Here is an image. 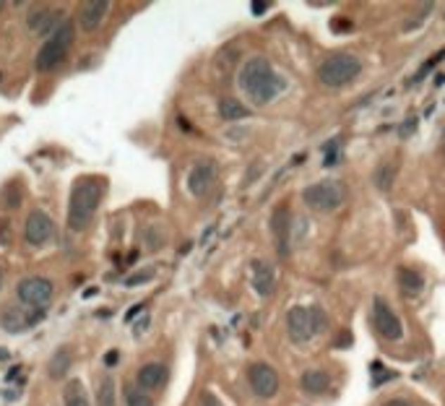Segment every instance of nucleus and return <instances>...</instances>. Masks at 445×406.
<instances>
[{
	"mask_svg": "<svg viewBox=\"0 0 445 406\" xmlns=\"http://www.w3.org/2000/svg\"><path fill=\"white\" fill-rule=\"evenodd\" d=\"M240 87L256 104H268L282 94L287 84L265 58H250L240 70Z\"/></svg>",
	"mask_w": 445,
	"mask_h": 406,
	"instance_id": "obj_1",
	"label": "nucleus"
},
{
	"mask_svg": "<svg viewBox=\"0 0 445 406\" xmlns=\"http://www.w3.org/2000/svg\"><path fill=\"white\" fill-rule=\"evenodd\" d=\"M104 196V180L102 177H78L73 182L68 201V227L73 232H81L92 219L96 208L102 203Z\"/></svg>",
	"mask_w": 445,
	"mask_h": 406,
	"instance_id": "obj_2",
	"label": "nucleus"
},
{
	"mask_svg": "<svg viewBox=\"0 0 445 406\" xmlns=\"http://www.w3.org/2000/svg\"><path fill=\"white\" fill-rule=\"evenodd\" d=\"M325 329H328V315L320 305H310V307L297 305L287 312V331L294 344H308L310 338Z\"/></svg>",
	"mask_w": 445,
	"mask_h": 406,
	"instance_id": "obj_3",
	"label": "nucleus"
},
{
	"mask_svg": "<svg viewBox=\"0 0 445 406\" xmlns=\"http://www.w3.org/2000/svg\"><path fill=\"white\" fill-rule=\"evenodd\" d=\"M362 73V61L351 52H336L318 65V78L328 89H341Z\"/></svg>",
	"mask_w": 445,
	"mask_h": 406,
	"instance_id": "obj_4",
	"label": "nucleus"
},
{
	"mask_svg": "<svg viewBox=\"0 0 445 406\" xmlns=\"http://www.w3.org/2000/svg\"><path fill=\"white\" fill-rule=\"evenodd\" d=\"M73 37H76V29H73V24L65 18V21L55 29V34L47 37L44 44L39 47V52H37V68L39 70L58 68V65L65 61V55H68L70 44H73Z\"/></svg>",
	"mask_w": 445,
	"mask_h": 406,
	"instance_id": "obj_5",
	"label": "nucleus"
},
{
	"mask_svg": "<svg viewBox=\"0 0 445 406\" xmlns=\"http://www.w3.org/2000/svg\"><path fill=\"white\" fill-rule=\"evenodd\" d=\"M344 198H346V191H344L341 182L336 180L313 182L302 191V201L315 211H336L344 203Z\"/></svg>",
	"mask_w": 445,
	"mask_h": 406,
	"instance_id": "obj_6",
	"label": "nucleus"
},
{
	"mask_svg": "<svg viewBox=\"0 0 445 406\" xmlns=\"http://www.w3.org/2000/svg\"><path fill=\"white\" fill-rule=\"evenodd\" d=\"M52 292H55V286H52L50 279H44V277H29L16 286L18 300L24 305H32L35 310H42L44 305L50 303Z\"/></svg>",
	"mask_w": 445,
	"mask_h": 406,
	"instance_id": "obj_7",
	"label": "nucleus"
},
{
	"mask_svg": "<svg viewBox=\"0 0 445 406\" xmlns=\"http://www.w3.org/2000/svg\"><path fill=\"white\" fill-rule=\"evenodd\" d=\"M248 381L253 393L261 398H274L276 391H279V375L271 364L265 362H256L248 367Z\"/></svg>",
	"mask_w": 445,
	"mask_h": 406,
	"instance_id": "obj_8",
	"label": "nucleus"
},
{
	"mask_svg": "<svg viewBox=\"0 0 445 406\" xmlns=\"http://www.w3.org/2000/svg\"><path fill=\"white\" fill-rule=\"evenodd\" d=\"M372 315H375V329H377V334H380L383 338H388V341H399V338L403 336L401 320H399V315H396V312L388 307V303H385L383 297H375V307H372Z\"/></svg>",
	"mask_w": 445,
	"mask_h": 406,
	"instance_id": "obj_9",
	"label": "nucleus"
},
{
	"mask_svg": "<svg viewBox=\"0 0 445 406\" xmlns=\"http://www.w3.org/2000/svg\"><path fill=\"white\" fill-rule=\"evenodd\" d=\"M44 310H26V307H18V305H8L3 315H0V323L8 334H21V331L32 329L37 320H42Z\"/></svg>",
	"mask_w": 445,
	"mask_h": 406,
	"instance_id": "obj_10",
	"label": "nucleus"
},
{
	"mask_svg": "<svg viewBox=\"0 0 445 406\" xmlns=\"http://www.w3.org/2000/svg\"><path fill=\"white\" fill-rule=\"evenodd\" d=\"M24 237L29 245H44V242L52 237V219L44 214L42 208H35L32 214L26 216V227H24Z\"/></svg>",
	"mask_w": 445,
	"mask_h": 406,
	"instance_id": "obj_11",
	"label": "nucleus"
},
{
	"mask_svg": "<svg viewBox=\"0 0 445 406\" xmlns=\"http://www.w3.org/2000/svg\"><path fill=\"white\" fill-rule=\"evenodd\" d=\"M216 180V170H214V162H208V159H201L193 165L188 175V191L196 196V198H203L206 193L211 191V185Z\"/></svg>",
	"mask_w": 445,
	"mask_h": 406,
	"instance_id": "obj_12",
	"label": "nucleus"
},
{
	"mask_svg": "<svg viewBox=\"0 0 445 406\" xmlns=\"http://www.w3.org/2000/svg\"><path fill=\"white\" fill-rule=\"evenodd\" d=\"M110 11V3L107 0H86L78 6V24L84 32H94L96 26L102 24L104 16Z\"/></svg>",
	"mask_w": 445,
	"mask_h": 406,
	"instance_id": "obj_13",
	"label": "nucleus"
},
{
	"mask_svg": "<svg viewBox=\"0 0 445 406\" xmlns=\"http://www.w3.org/2000/svg\"><path fill=\"white\" fill-rule=\"evenodd\" d=\"M289 208H276L274 219H271V229H274V242H276V253L287 258L289 255Z\"/></svg>",
	"mask_w": 445,
	"mask_h": 406,
	"instance_id": "obj_14",
	"label": "nucleus"
},
{
	"mask_svg": "<svg viewBox=\"0 0 445 406\" xmlns=\"http://www.w3.org/2000/svg\"><path fill=\"white\" fill-rule=\"evenodd\" d=\"M253 286L261 297H271L276 289V271L271 263L265 260H256L253 263Z\"/></svg>",
	"mask_w": 445,
	"mask_h": 406,
	"instance_id": "obj_15",
	"label": "nucleus"
},
{
	"mask_svg": "<svg viewBox=\"0 0 445 406\" xmlns=\"http://www.w3.org/2000/svg\"><path fill=\"white\" fill-rule=\"evenodd\" d=\"M63 21H65V18H63V13H58V11H35V13L29 16V29L37 32L39 37H52L55 29H58Z\"/></svg>",
	"mask_w": 445,
	"mask_h": 406,
	"instance_id": "obj_16",
	"label": "nucleus"
},
{
	"mask_svg": "<svg viewBox=\"0 0 445 406\" xmlns=\"http://www.w3.org/2000/svg\"><path fill=\"white\" fill-rule=\"evenodd\" d=\"M136 381H138V386H141V391L162 388L164 383H167V367H164V364H159V362L144 364V367L138 370Z\"/></svg>",
	"mask_w": 445,
	"mask_h": 406,
	"instance_id": "obj_17",
	"label": "nucleus"
},
{
	"mask_svg": "<svg viewBox=\"0 0 445 406\" xmlns=\"http://www.w3.org/2000/svg\"><path fill=\"white\" fill-rule=\"evenodd\" d=\"M328 386H331V378H328V372L325 370L310 367V370L302 372V391L310 393V396H318V393L328 391Z\"/></svg>",
	"mask_w": 445,
	"mask_h": 406,
	"instance_id": "obj_18",
	"label": "nucleus"
},
{
	"mask_svg": "<svg viewBox=\"0 0 445 406\" xmlns=\"http://www.w3.org/2000/svg\"><path fill=\"white\" fill-rule=\"evenodd\" d=\"M250 110L240 99H234V96H224L222 102H219V118L227 122H234V120H242V118H248Z\"/></svg>",
	"mask_w": 445,
	"mask_h": 406,
	"instance_id": "obj_19",
	"label": "nucleus"
},
{
	"mask_svg": "<svg viewBox=\"0 0 445 406\" xmlns=\"http://www.w3.org/2000/svg\"><path fill=\"white\" fill-rule=\"evenodd\" d=\"M96 406H118V383H115L112 375H104L102 381H99Z\"/></svg>",
	"mask_w": 445,
	"mask_h": 406,
	"instance_id": "obj_20",
	"label": "nucleus"
},
{
	"mask_svg": "<svg viewBox=\"0 0 445 406\" xmlns=\"http://www.w3.org/2000/svg\"><path fill=\"white\" fill-rule=\"evenodd\" d=\"M399 284H401V289H406V292H420L422 286H425V279H422V274L420 271H414V268H409V266H401L399 268Z\"/></svg>",
	"mask_w": 445,
	"mask_h": 406,
	"instance_id": "obj_21",
	"label": "nucleus"
},
{
	"mask_svg": "<svg viewBox=\"0 0 445 406\" xmlns=\"http://www.w3.org/2000/svg\"><path fill=\"white\" fill-rule=\"evenodd\" d=\"M63 398H65V406H92L84 393V383L78 381V378L68 381V386L63 391Z\"/></svg>",
	"mask_w": 445,
	"mask_h": 406,
	"instance_id": "obj_22",
	"label": "nucleus"
},
{
	"mask_svg": "<svg viewBox=\"0 0 445 406\" xmlns=\"http://www.w3.org/2000/svg\"><path fill=\"white\" fill-rule=\"evenodd\" d=\"M70 360H73V357H70L68 349H61V352H55V357L50 360V367H47V370H50L52 381H61L63 375L70 370Z\"/></svg>",
	"mask_w": 445,
	"mask_h": 406,
	"instance_id": "obj_23",
	"label": "nucleus"
},
{
	"mask_svg": "<svg viewBox=\"0 0 445 406\" xmlns=\"http://www.w3.org/2000/svg\"><path fill=\"white\" fill-rule=\"evenodd\" d=\"M21 198H24V193H21V185L18 182H8L3 191H0V203L3 208H18L21 206Z\"/></svg>",
	"mask_w": 445,
	"mask_h": 406,
	"instance_id": "obj_24",
	"label": "nucleus"
},
{
	"mask_svg": "<svg viewBox=\"0 0 445 406\" xmlns=\"http://www.w3.org/2000/svg\"><path fill=\"white\" fill-rule=\"evenodd\" d=\"M396 180V165H380L375 170V188L377 191H391Z\"/></svg>",
	"mask_w": 445,
	"mask_h": 406,
	"instance_id": "obj_25",
	"label": "nucleus"
},
{
	"mask_svg": "<svg viewBox=\"0 0 445 406\" xmlns=\"http://www.w3.org/2000/svg\"><path fill=\"white\" fill-rule=\"evenodd\" d=\"M125 401H128V406H154V401L146 396L141 388H128V391H125Z\"/></svg>",
	"mask_w": 445,
	"mask_h": 406,
	"instance_id": "obj_26",
	"label": "nucleus"
},
{
	"mask_svg": "<svg viewBox=\"0 0 445 406\" xmlns=\"http://www.w3.org/2000/svg\"><path fill=\"white\" fill-rule=\"evenodd\" d=\"M154 279V271L149 268V271H138V274H133V277L125 279V286H138V284H146V281H151Z\"/></svg>",
	"mask_w": 445,
	"mask_h": 406,
	"instance_id": "obj_27",
	"label": "nucleus"
},
{
	"mask_svg": "<svg viewBox=\"0 0 445 406\" xmlns=\"http://www.w3.org/2000/svg\"><path fill=\"white\" fill-rule=\"evenodd\" d=\"M11 242V227L8 222H0V245H8Z\"/></svg>",
	"mask_w": 445,
	"mask_h": 406,
	"instance_id": "obj_28",
	"label": "nucleus"
},
{
	"mask_svg": "<svg viewBox=\"0 0 445 406\" xmlns=\"http://www.w3.org/2000/svg\"><path fill=\"white\" fill-rule=\"evenodd\" d=\"M383 406H414L411 401H406V398H388Z\"/></svg>",
	"mask_w": 445,
	"mask_h": 406,
	"instance_id": "obj_29",
	"label": "nucleus"
},
{
	"mask_svg": "<svg viewBox=\"0 0 445 406\" xmlns=\"http://www.w3.org/2000/svg\"><path fill=\"white\" fill-rule=\"evenodd\" d=\"M250 11H253V13H265V11H268V3H250Z\"/></svg>",
	"mask_w": 445,
	"mask_h": 406,
	"instance_id": "obj_30",
	"label": "nucleus"
},
{
	"mask_svg": "<svg viewBox=\"0 0 445 406\" xmlns=\"http://www.w3.org/2000/svg\"><path fill=\"white\" fill-rule=\"evenodd\" d=\"M201 406H222V404L216 401V396H211V393H206V396L201 398Z\"/></svg>",
	"mask_w": 445,
	"mask_h": 406,
	"instance_id": "obj_31",
	"label": "nucleus"
},
{
	"mask_svg": "<svg viewBox=\"0 0 445 406\" xmlns=\"http://www.w3.org/2000/svg\"><path fill=\"white\" fill-rule=\"evenodd\" d=\"M141 310H144V305H133V307L128 310V315H125V320H133Z\"/></svg>",
	"mask_w": 445,
	"mask_h": 406,
	"instance_id": "obj_32",
	"label": "nucleus"
},
{
	"mask_svg": "<svg viewBox=\"0 0 445 406\" xmlns=\"http://www.w3.org/2000/svg\"><path fill=\"white\" fill-rule=\"evenodd\" d=\"M104 362H107V364H115V362H118V352H110V355L104 357Z\"/></svg>",
	"mask_w": 445,
	"mask_h": 406,
	"instance_id": "obj_33",
	"label": "nucleus"
},
{
	"mask_svg": "<svg viewBox=\"0 0 445 406\" xmlns=\"http://www.w3.org/2000/svg\"><path fill=\"white\" fill-rule=\"evenodd\" d=\"M0 286H3V266H0Z\"/></svg>",
	"mask_w": 445,
	"mask_h": 406,
	"instance_id": "obj_34",
	"label": "nucleus"
},
{
	"mask_svg": "<svg viewBox=\"0 0 445 406\" xmlns=\"http://www.w3.org/2000/svg\"><path fill=\"white\" fill-rule=\"evenodd\" d=\"M443 154H445V133H443Z\"/></svg>",
	"mask_w": 445,
	"mask_h": 406,
	"instance_id": "obj_35",
	"label": "nucleus"
}]
</instances>
